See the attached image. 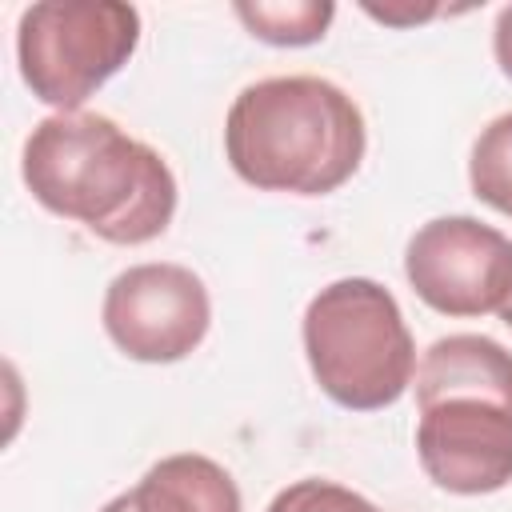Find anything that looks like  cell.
<instances>
[{
    "label": "cell",
    "mask_w": 512,
    "mask_h": 512,
    "mask_svg": "<svg viewBox=\"0 0 512 512\" xmlns=\"http://www.w3.org/2000/svg\"><path fill=\"white\" fill-rule=\"evenodd\" d=\"M364 148L360 104L324 76L256 80L224 120V156L260 192L328 196L356 176Z\"/></svg>",
    "instance_id": "7a4b0ae2"
},
{
    "label": "cell",
    "mask_w": 512,
    "mask_h": 512,
    "mask_svg": "<svg viewBox=\"0 0 512 512\" xmlns=\"http://www.w3.org/2000/svg\"><path fill=\"white\" fill-rule=\"evenodd\" d=\"M300 336L320 392L340 408L380 412L412 384L416 340L396 296L368 276L320 288L304 308Z\"/></svg>",
    "instance_id": "3957f363"
},
{
    "label": "cell",
    "mask_w": 512,
    "mask_h": 512,
    "mask_svg": "<svg viewBox=\"0 0 512 512\" xmlns=\"http://www.w3.org/2000/svg\"><path fill=\"white\" fill-rule=\"evenodd\" d=\"M108 340L140 364H176L200 348L212 324V300L204 280L184 264H136L124 268L100 308Z\"/></svg>",
    "instance_id": "8992f818"
},
{
    "label": "cell",
    "mask_w": 512,
    "mask_h": 512,
    "mask_svg": "<svg viewBox=\"0 0 512 512\" xmlns=\"http://www.w3.org/2000/svg\"><path fill=\"white\" fill-rule=\"evenodd\" d=\"M20 176L40 208L104 244H148L176 216L168 160L100 112L44 116L24 140Z\"/></svg>",
    "instance_id": "6da1fadb"
},
{
    "label": "cell",
    "mask_w": 512,
    "mask_h": 512,
    "mask_svg": "<svg viewBox=\"0 0 512 512\" xmlns=\"http://www.w3.org/2000/svg\"><path fill=\"white\" fill-rule=\"evenodd\" d=\"M416 456L440 492H500L512 484V408L488 396H440L420 404Z\"/></svg>",
    "instance_id": "52a82bcc"
},
{
    "label": "cell",
    "mask_w": 512,
    "mask_h": 512,
    "mask_svg": "<svg viewBox=\"0 0 512 512\" xmlns=\"http://www.w3.org/2000/svg\"><path fill=\"white\" fill-rule=\"evenodd\" d=\"M100 512H244V500L228 468L200 452H176L156 460L136 488L120 492Z\"/></svg>",
    "instance_id": "ba28073f"
},
{
    "label": "cell",
    "mask_w": 512,
    "mask_h": 512,
    "mask_svg": "<svg viewBox=\"0 0 512 512\" xmlns=\"http://www.w3.org/2000/svg\"><path fill=\"white\" fill-rule=\"evenodd\" d=\"M404 276L444 316L500 312L512 296V240L476 216H436L412 232Z\"/></svg>",
    "instance_id": "5b68a950"
},
{
    "label": "cell",
    "mask_w": 512,
    "mask_h": 512,
    "mask_svg": "<svg viewBox=\"0 0 512 512\" xmlns=\"http://www.w3.org/2000/svg\"><path fill=\"white\" fill-rule=\"evenodd\" d=\"M500 320H504V324H508V328H512V296H508V304H504V308H500Z\"/></svg>",
    "instance_id": "9a60e30c"
},
{
    "label": "cell",
    "mask_w": 512,
    "mask_h": 512,
    "mask_svg": "<svg viewBox=\"0 0 512 512\" xmlns=\"http://www.w3.org/2000/svg\"><path fill=\"white\" fill-rule=\"evenodd\" d=\"M264 512H380V508L368 496H360L336 480L308 476V480L280 488Z\"/></svg>",
    "instance_id": "7c38bea8"
},
{
    "label": "cell",
    "mask_w": 512,
    "mask_h": 512,
    "mask_svg": "<svg viewBox=\"0 0 512 512\" xmlns=\"http://www.w3.org/2000/svg\"><path fill=\"white\" fill-rule=\"evenodd\" d=\"M232 12L256 40L276 44V48H304V44L324 40V32L336 16V4H328V0H288V4L256 0V4H236Z\"/></svg>",
    "instance_id": "30bf717a"
},
{
    "label": "cell",
    "mask_w": 512,
    "mask_h": 512,
    "mask_svg": "<svg viewBox=\"0 0 512 512\" xmlns=\"http://www.w3.org/2000/svg\"><path fill=\"white\" fill-rule=\"evenodd\" d=\"M440 396H488L512 408V352L476 332L440 336L416 364V404Z\"/></svg>",
    "instance_id": "9c48e42d"
},
{
    "label": "cell",
    "mask_w": 512,
    "mask_h": 512,
    "mask_svg": "<svg viewBox=\"0 0 512 512\" xmlns=\"http://www.w3.org/2000/svg\"><path fill=\"white\" fill-rule=\"evenodd\" d=\"M136 44L140 12L120 0H44L16 24L20 80L56 112H80L132 60Z\"/></svg>",
    "instance_id": "277c9868"
},
{
    "label": "cell",
    "mask_w": 512,
    "mask_h": 512,
    "mask_svg": "<svg viewBox=\"0 0 512 512\" xmlns=\"http://www.w3.org/2000/svg\"><path fill=\"white\" fill-rule=\"evenodd\" d=\"M368 16H376V20H384V24H416V20H428V16H436V8H416V12H392V8H372L368 4Z\"/></svg>",
    "instance_id": "5bb4252c"
},
{
    "label": "cell",
    "mask_w": 512,
    "mask_h": 512,
    "mask_svg": "<svg viewBox=\"0 0 512 512\" xmlns=\"http://www.w3.org/2000/svg\"><path fill=\"white\" fill-rule=\"evenodd\" d=\"M468 184L480 204L512 216V112L480 128L468 156Z\"/></svg>",
    "instance_id": "8fae6325"
},
{
    "label": "cell",
    "mask_w": 512,
    "mask_h": 512,
    "mask_svg": "<svg viewBox=\"0 0 512 512\" xmlns=\"http://www.w3.org/2000/svg\"><path fill=\"white\" fill-rule=\"evenodd\" d=\"M492 52H496L500 72L512 80V4L500 8V16H496V28H492Z\"/></svg>",
    "instance_id": "4fadbf2b"
}]
</instances>
